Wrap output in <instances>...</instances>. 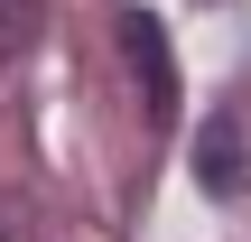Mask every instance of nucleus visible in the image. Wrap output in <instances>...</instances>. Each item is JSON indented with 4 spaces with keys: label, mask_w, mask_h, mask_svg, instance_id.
<instances>
[{
    "label": "nucleus",
    "mask_w": 251,
    "mask_h": 242,
    "mask_svg": "<svg viewBox=\"0 0 251 242\" xmlns=\"http://www.w3.org/2000/svg\"><path fill=\"white\" fill-rule=\"evenodd\" d=\"M121 56H130V75H140L149 131H168V121H177V65H168V28H158L149 9H121Z\"/></svg>",
    "instance_id": "1"
},
{
    "label": "nucleus",
    "mask_w": 251,
    "mask_h": 242,
    "mask_svg": "<svg viewBox=\"0 0 251 242\" xmlns=\"http://www.w3.org/2000/svg\"><path fill=\"white\" fill-rule=\"evenodd\" d=\"M242 177H251L242 121H205V140H196V187H205V196H242Z\"/></svg>",
    "instance_id": "2"
},
{
    "label": "nucleus",
    "mask_w": 251,
    "mask_h": 242,
    "mask_svg": "<svg viewBox=\"0 0 251 242\" xmlns=\"http://www.w3.org/2000/svg\"><path fill=\"white\" fill-rule=\"evenodd\" d=\"M37 28H47V9H37V0H0V75H9V56H19V47H37Z\"/></svg>",
    "instance_id": "3"
}]
</instances>
